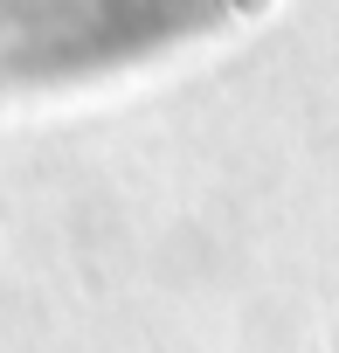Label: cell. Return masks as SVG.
Wrapping results in <instances>:
<instances>
[{
	"instance_id": "obj_1",
	"label": "cell",
	"mask_w": 339,
	"mask_h": 353,
	"mask_svg": "<svg viewBox=\"0 0 339 353\" xmlns=\"http://www.w3.org/2000/svg\"><path fill=\"white\" fill-rule=\"evenodd\" d=\"M229 8L243 0H0V56H125Z\"/></svg>"
}]
</instances>
